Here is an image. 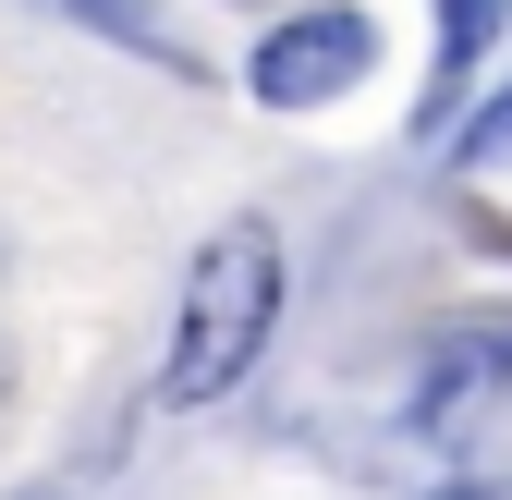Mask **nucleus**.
I'll list each match as a JSON object with an SVG mask.
<instances>
[{
	"label": "nucleus",
	"mask_w": 512,
	"mask_h": 500,
	"mask_svg": "<svg viewBox=\"0 0 512 500\" xmlns=\"http://www.w3.org/2000/svg\"><path fill=\"white\" fill-rule=\"evenodd\" d=\"M439 500H488V488H439Z\"/></svg>",
	"instance_id": "obj_5"
},
{
	"label": "nucleus",
	"mask_w": 512,
	"mask_h": 500,
	"mask_svg": "<svg viewBox=\"0 0 512 500\" xmlns=\"http://www.w3.org/2000/svg\"><path fill=\"white\" fill-rule=\"evenodd\" d=\"M488 25H500V0H439V86H427V135L452 122V98H464V74H476Z\"/></svg>",
	"instance_id": "obj_3"
},
{
	"label": "nucleus",
	"mask_w": 512,
	"mask_h": 500,
	"mask_svg": "<svg viewBox=\"0 0 512 500\" xmlns=\"http://www.w3.org/2000/svg\"><path fill=\"white\" fill-rule=\"evenodd\" d=\"M464 147H476V159H500V147H512V98H500V122H476Z\"/></svg>",
	"instance_id": "obj_4"
},
{
	"label": "nucleus",
	"mask_w": 512,
	"mask_h": 500,
	"mask_svg": "<svg viewBox=\"0 0 512 500\" xmlns=\"http://www.w3.org/2000/svg\"><path fill=\"white\" fill-rule=\"evenodd\" d=\"M366 13H281L269 37H256V98L269 110H317V98H342L366 74Z\"/></svg>",
	"instance_id": "obj_2"
},
{
	"label": "nucleus",
	"mask_w": 512,
	"mask_h": 500,
	"mask_svg": "<svg viewBox=\"0 0 512 500\" xmlns=\"http://www.w3.org/2000/svg\"><path fill=\"white\" fill-rule=\"evenodd\" d=\"M269 318H281V232L269 220L208 232L196 281H183V330H171V366H159V403H220L256 366Z\"/></svg>",
	"instance_id": "obj_1"
}]
</instances>
